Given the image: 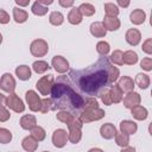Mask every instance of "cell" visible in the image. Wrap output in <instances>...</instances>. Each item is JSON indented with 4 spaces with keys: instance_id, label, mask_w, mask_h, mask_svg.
Segmentation results:
<instances>
[{
    "instance_id": "obj_30",
    "label": "cell",
    "mask_w": 152,
    "mask_h": 152,
    "mask_svg": "<svg viewBox=\"0 0 152 152\" xmlns=\"http://www.w3.org/2000/svg\"><path fill=\"white\" fill-rule=\"evenodd\" d=\"M31 11H32L33 14H36L38 17H42V15H45L48 13V7L44 6L39 0H37V1L33 2L32 7H31Z\"/></svg>"
},
{
    "instance_id": "obj_1",
    "label": "cell",
    "mask_w": 152,
    "mask_h": 152,
    "mask_svg": "<svg viewBox=\"0 0 152 152\" xmlns=\"http://www.w3.org/2000/svg\"><path fill=\"white\" fill-rule=\"evenodd\" d=\"M110 64L107 56H101L94 64L82 70L72 69L64 75L66 82L83 97H100V94L112 84L108 81L107 69Z\"/></svg>"
},
{
    "instance_id": "obj_50",
    "label": "cell",
    "mask_w": 152,
    "mask_h": 152,
    "mask_svg": "<svg viewBox=\"0 0 152 152\" xmlns=\"http://www.w3.org/2000/svg\"><path fill=\"white\" fill-rule=\"evenodd\" d=\"M15 4H17L18 6H23V7H25V6H27V5L30 4V0H26V1H19V0H15Z\"/></svg>"
},
{
    "instance_id": "obj_24",
    "label": "cell",
    "mask_w": 152,
    "mask_h": 152,
    "mask_svg": "<svg viewBox=\"0 0 152 152\" xmlns=\"http://www.w3.org/2000/svg\"><path fill=\"white\" fill-rule=\"evenodd\" d=\"M131 114H132V116H133L135 120L142 121V120H145V119L147 118L148 112H147V109H146L145 107H142V106L139 104V106H135L134 108L131 109Z\"/></svg>"
},
{
    "instance_id": "obj_16",
    "label": "cell",
    "mask_w": 152,
    "mask_h": 152,
    "mask_svg": "<svg viewBox=\"0 0 152 152\" xmlns=\"http://www.w3.org/2000/svg\"><path fill=\"white\" fill-rule=\"evenodd\" d=\"M20 127L23 129H26V131H31L32 128H34L37 126V119L34 115H31V114H26L24 116H21L20 121Z\"/></svg>"
},
{
    "instance_id": "obj_19",
    "label": "cell",
    "mask_w": 152,
    "mask_h": 152,
    "mask_svg": "<svg viewBox=\"0 0 152 152\" xmlns=\"http://www.w3.org/2000/svg\"><path fill=\"white\" fill-rule=\"evenodd\" d=\"M145 19H146V13H145V11H142V10H140V8L134 10V11L129 14V20H131V23L134 24V25H140V24H142V23L145 21Z\"/></svg>"
},
{
    "instance_id": "obj_54",
    "label": "cell",
    "mask_w": 152,
    "mask_h": 152,
    "mask_svg": "<svg viewBox=\"0 0 152 152\" xmlns=\"http://www.w3.org/2000/svg\"><path fill=\"white\" fill-rule=\"evenodd\" d=\"M1 43H2V34L0 33V44H1Z\"/></svg>"
},
{
    "instance_id": "obj_33",
    "label": "cell",
    "mask_w": 152,
    "mask_h": 152,
    "mask_svg": "<svg viewBox=\"0 0 152 152\" xmlns=\"http://www.w3.org/2000/svg\"><path fill=\"white\" fill-rule=\"evenodd\" d=\"M78 11L81 12V14L82 15H86V17H91L94 13H95V7L91 5V4H89V2H83V4H81L78 7Z\"/></svg>"
},
{
    "instance_id": "obj_27",
    "label": "cell",
    "mask_w": 152,
    "mask_h": 152,
    "mask_svg": "<svg viewBox=\"0 0 152 152\" xmlns=\"http://www.w3.org/2000/svg\"><path fill=\"white\" fill-rule=\"evenodd\" d=\"M82 18H83V15L81 14V12L78 11L77 7H72V8L70 10L69 14H68V21H69L70 24H72V25H78V24H81Z\"/></svg>"
},
{
    "instance_id": "obj_37",
    "label": "cell",
    "mask_w": 152,
    "mask_h": 152,
    "mask_svg": "<svg viewBox=\"0 0 152 152\" xmlns=\"http://www.w3.org/2000/svg\"><path fill=\"white\" fill-rule=\"evenodd\" d=\"M114 138H115L116 145L120 146V147H126L129 144V135H127L125 133H121V132L120 133H116Z\"/></svg>"
},
{
    "instance_id": "obj_31",
    "label": "cell",
    "mask_w": 152,
    "mask_h": 152,
    "mask_svg": "<svg viewBox=\"0 0 152 152\" xmlns=\"http://www.w3.org/2000/svg\"><path fill=\"white\" fill-rule=\"evenodd\" d=\"M49 21H50L51 25L59 26V25H62L63 21H64V15H63L61 12H58V11H53V12H51L50 15H49Z\"/></svg>"
},
{
    "instance_id": "obj_53",
    "label": "cell",
    "mask_w": 152,
    "mask_h": 152,
    "mask_svg": "<svg viewBox=\"0 0 152 152\" xmlns=\"http://www.w3.org/2000/svg\"><path fill=\"white\" fill-rule=\"evenodd\" d=\"M88 152H104V151L101 150V148H97V147H93V148H90Z\"/></svg>"
},
{
    "instance_id": "obj_32",
    "label": "cell",
    "mask_w": 152,
    "mask_h": 152,
    "mask_svg": "<svg viewBox=\"0 0 152 152\" xmlns=\"http://www.w3.org/2000/svg\"><path fill=\"white\" fill-rule=\"evenodd\" d=\"M32 69H33V71L37 72V74H44L45 71H48V70L50 69V65H49L48 62H45V61H39V59H38V61L33 62Z\"/></svg>"
},
{
    "instance_id": "obj_43",
    "label": "cell",
    "mask_w": 152,
    "mask_h": 152,
    "mask_svg": "<svg viewBox=\"0 0 152 152\" xmlns=\"http://www.w3.org/2000/svg\"><path fill=\"white\" fill-rule=\"evenodd\" d=\"M100 99H101V101H102L103 104H106V106H110V104H112L110 94H109V88L104 89V90L100 94Z\"/></svg>"
},
{
    "instance_id": "obj_6",
    "label": "cell",
    "mask_w": 152,
    "mask_h": 152,
    "mask_svg": "<svg viewBox=\"0 0 152 152\" xmlns=\"http://www.w3.org/2000/svg\"><path fill=\"white\" fill-rule=\"evenodd\" d=\"M49 51L48 42L44 39H34L30 45V52L34 57H44Z\"/></svg>"
},
{
    "instance_id": "obj_52",
    "label": "cell",
    "mask_w": 152,
    "mask_h": 152,
    "mask_svg": "<svg viewBox=\"0 0 152 152\" xmlns=\"http://www.w3.org/2000/svg\"><path fill=\"white\" fill-rule=\"evenodd\" d=\"M39 1H40V2H42V4L44 5V6H46V7H48L49 5H51V4L53 2L52 0H39Z\"/></svg>"
},
{
    "instance_id": "obj_48",
    "label": "cell",
    "mask_w": 152,
    "mask_h": 152,
    "mask_svg": "<svg viewBox=\"0 0 152 152\" xmlns=\"http://www.w3.org/2000/svg\"><path fill=\"white\" fill-rule=\"evenodd\" d=\"M58 4H59L62 7H72V6H74V1H72V0H68V1H65V0H59Z\"/></svg>"
},
{
    "instance_id": "obj_25",
    "label": "cell",
    "mask_w": 152,
    "mask_h": 152,
    "mask_svg": "<svg viewBox=\"0 0 152 152\" xmlns=\"http://www.w3.org/2000/svg\"><path fill=\"white\" fill-rule=\"evenodd\" d=\"M13 19L15 23L23 24L28 19V13L20 7H14L13 8Z\"/></svg>"
},
{
    "instance_id": "obj_39",
    "label": "cell",
    "mask_w": 152,
    "mask_h": 152,
    "mask_svg": "<svg viewBox=\"0 0 152 152\" xmlns=\"http://www.w3.org/2000/svg\"><path fill=\"white\" fill-rule=\"evenodd\" d=\"M56 118H57V120L58 121H61V122H63V124H65V125H68L75 116L72 115V114H70V113H68V112H62V110H59L57 114H56Z\"/></svg>"
},
{
    "instance_id": "obj_7",
    "label": "cell",
    "mask_w": 152,
    "mask_h": 152,
    "mask_svg": "<svg viewBox=\"0 0 152 152\" xmlns=\"http://www.w3.org/2000/svg\"><path fill=\"white\" fill-rule=\"evenodd\" d=\"M6 107H8L15 113H23L25 110V104L23 100L15 93H12L6 97Z\"/></svg>"
},
{
    "instance_id": "obj_45",
    "label": "cell",
    "mask_w": 152,
    "mask_h": 152,
    "mask_svg": "<svg viewBox=\"0 0 152 152\" xmlns=\"http://www.w3.org/2000/svg\"><path fill=\"white\" fill-rule=\"evenodd\" d=\"M140 66H141L145 71H151V70H152V58H151V57H145V58H142V61L140 62Z\"/></svg>"
},
{
    "instance_id": "obj_51",
    "label": "cell",
    "mask_w": 152,
    "mask_h": 152,
    "mask_svg": "<svg viewBox=\"0 0 152 152\" xmlns=\"http://www.w3.org/2000/svg\"><path fill=\"white\" fill-rule=\"evenodd\" d=\"M120 152H135V148L132 147V146H126V147H124Z\"/></svg>"
},
{
    "instance_id": "obj_8",
    "label": "cell",
    "mask_w": 152,
    "mask_h": 152,
    "mask_svg": "<svg viewBox=\"0 0 152 152\" xmlns=\"http://www.w3.org/2000/svg\"><path fill=\"white\" fill-rule=\"evenodd\" d=\"M25 99H26V102L28 104L30 110H32V112H39L40 110L42 100L34 90H27L25 94Z\"/></svg>"
},
{
    "instance_id": "obj_21",
    "label": "cell",
    "mask_w": 152,
    "mask_h": 152,
    "mask_svg": "<svg viewBox=\"0 0 152 152\" xmlns=\"http://www.w3.org/2000/svg\"><path fill=\"white\" fill-rule=\"evenodd\" d=\"M109 94H110V100H112V103H119L122 101V97H124V93L121 91V89L118 87V84L113 83L110 87H109Z\"/></svg>"
},
{
    "instance_id": "obj_17",
    "label": "cell",
    "mask_w": 152,
    "mask_h": 152,
    "mask_svg": "<svg viewBox=\"0 0 152 152\" xmlns=\"http://www.w3.org/2000/svg\"><path fill=\"white\" fill-rule=\"evenodd\" d=\"M102 25L106 28V31H116V30L120 28L121 23L115 17H107V15H104L103 21H102Z\"/></svg>"
},
{
    "instance_id": "obj_55",
    "label": "cell",
    "mask_w": 152,
    "mask_h": 152,
    "mask_svg": "<svg viewBox=\"0 0 152 152\" xmlns=\"http://www.w3.org/2000/svg\"><path fill=\"white\" fill-rule=\"evenodd\" d=\"M43 152H50V151H43Z\"/></svg>"
},
{
    "instance_id": "obj_4",
    "label": "cell",
    "mask_w": 152,
    "mask_h": 152,
    "mask_svg": "<svg viewBox=\"0 0 152 152\" xmlns=\"http://www.w3.org/2000/svg\"><path fill=\"white\" fill-rule=\"evenodd\" d=\"M104 115H106L104 110L99 107V108H95V109L82 110L81 114L78 115V119L82 124H89V122H93V121L101 120L102 118H104Z\"/></svg>"
},
{
    "instance_id": "obj_34",
    "label": "cell",
    "mask_w": 152,
    "mask_h": 152,
    "mask_svg": "<svg viewBox=\"0 0 152 152\" xmlns=\"http://www.w3.org/2000/svg\"><path fill=\"white\" fill-rule=\"evenodd\" d=\"M31 137H32L33 139H36V140L39 142V141H42V140L45 139V137H46V132H45V129H44L43 127H40V126H36L34 128L31 129Z\"/></svg>"
},
{
    "instance_id": "obj_36",
    "label": "cell",
    "mask_w": 152,
    "mask_h": 152,
    "mask_svg": "<svg viewBox=\"0 0 152 152\" xmlns=\"http://www.w3.org/2000/svg\"><path fill=\"white\" fill-rule=\"evenodd\" d=\"M104 12L107 17H118L119 14V7L116 6V4L113 2H106L104 4Z\"/></svg>"
},
{
    "instance_id": "obj_28",
    "label": "cell",
    "mask_w": 152,
    "mask_h": 152,
    "mask_svg": "<svg viewBox=\"0 0 152 152\" xmlns=\"http://www.w3.org/2000/svg\"><path fill=\"white\" fill-rule=\"evenodd\" d=\"M122 62L127 65H134L138 62V53L133 50H127L122 55Z\"/></svg>"
},
{
    "instance_id": "obj_9",
    "label": "cell",
    "mask_w": 152,
    "mask_h": 152,
    "mask_svg": "<svg viewBox=\"0 0 152 152\" xmlns=\"http://www.w3.org/2000/svg\"><path fill=\"white\" fill-rule=\"evenodd\" d=\"M0 88L8 93V94H12L14 93V89H15V80L14 77L10 74V72H5L1 78H0Z\"/></svg>"
},
{
    "instance_id": "obj_26",
    "label": "cell",
    "mask_w": 152,
    "mask_h": 152,
    "mask_svg": "<svg viewBox=\"0 0 152 152\" xmlns=\"http://www.w3.org/2000/svg\"><path fill=\"white\" fill-rule=\"evenodd\" d=\"M11 118L10 112L6 109V97L0 93V122H6Z\"/></svg>"
},
{
    "instance_id": "obj_10",
    "label": "cell",
    "mask_w": 152,
    "mask_h": 152,
    "mask_svg": "<svg viewBox=\"0 0 152 152\" xmlns=\"http://www.w3.org/2000/svg\"><path fill=\"white\" fill-rule=\"evenodd\" d=\"M68 141V133L65 129L63 128H57L53 133H52V144L55 147L57 148H62L65 146Z\"/></svg>"
},
{
    "instance_id": "obj_38",
    "label": "cell",
    "mask_w": 152,
    "mask_h": 152,
    "mask_svg": "<svg viewBox=\"0 0 152 152\" xmlns=\"http://www.w3.org/2000/svg\"><path fill=\"white\" fill-rule=\"evenodd\" d=\"M109 50H110V46L107 42L104 40H101L96 44V51L100 56H107L109 53Z\"/></svg>"
},
{
    "instance_id": "obj_5",
    "label": "cell",
    "mask_w": 152,
    "mask_h": 152,
    "mask_svg": "<svg viewBox=\"0 0 152 152\" xmlns=\"http://www.w3.org/2000/svg\"><path fill=\"white\" fill-rule=\"evenodd\" d=\"M55 83V80H53V76L52 75H46V76H42L37 83H36V87L38 89V91L44 95V96H48L50 95L51 93V88Z\"/></svg>"
},
{
    "instance_id": "obj_12",
    "label": "cell",
    "mask_w": 152,
    "mask_h": 152,
    "mask_svg": "<svg viewBox=\"0 0 152 152\" xmlns=\"http://www.w3.org/2000/svg\"><path fill=\"white\" fill-rule=\"evenodd\" d=\"M141 102V97H140V94L135 93V91H131V93H127V95L124 97V106L128 109H132L134 108L135 106H139Z\"/></svg>"
},
{
    "instance_id": "obj_14",
    "label": "cell",
    "mask_w": 152,
    "mask_h": 152,
    "mask_svg": "<svg viewBox=\"0 0 152 152\" xmlns=\"http://www.w3.org/2000/svg\"><path fill=\"white\" fill-rule=\"evenodd\" d=\"M118 87L121 89L122 93H131L134 91V81L128 76H121L118 81Z\"/></svg>"
},
{
    "instance_id": "obj_23",
    "label": "cell",
    "mask_w": 152,
    "mask_h": 152,
    "mask_svg": "<svg viewBox=\"0 0 152 152\" xmlns=\"http://www.w3.org/2000/svg\"><path fill=\"white\" fill-rule=\"evenodd\" d=\"M15 75L21 81H27L31 78V69L28 65H19L15 68Z\"/></svg>"
},
{
    "instance_id": "obj_40",
    "label": "cell",
    "mask_w": 152,
    "mask_h": 152,
    "mask_svg": "<svg viewBox=\"0 0 152 152\" xmlns=\"http://www.w3.org/2000/svg\"><path fill=\"white\" fill-rule=\"evenodd\" d=\"M95 108H99L97 100L95 97H86L82 110H89V109H95Z\"/></svg>"
},
{
    "instance_id": "obj_18",
    "label": "cell",
    "mask_w": 152,
    "mask_h": 152,
    "mask_svg": "<svg viewBox=\"0 0 152 152\" xmlns=\"http://www.w3.org/2000/svg\"><path fill=\"white\" fill-rule=\"evenodd\" d=\"M138 131V125L132 120H124L120 122V132L127 135L134 134Z\"/></svg>"
},
{
    "instance_id": "obj_47",
    "label": "cell",
    "mask_w": 152,
    "mask_h": 152,
    "mask_svg": "<svg viewBox=\"0 0 152 152\" xmlns=\"http://www.w3.org/2000/svg\"><path fill=\"white\" fill-rule=\"evenodd\" d=\"M10 21V15L5 10L0 8V24H7Z\"/></svg>"
},
{
    "instance_id": "obj_44",
    "label": "cell",
    "mask_w": 152,
    "mask_h": 152,
    "mask_svg": "<svg viewBox=\"0 0 152 152\" xmlns=\"http://www.w3.org/2000/svg\"><path fill=\"white\" fill-rule=\"evenodd\" d=\"M51 110V100L49 97H45L42 100V106H40V113H48Z\"/></svg>"
},
{
    "instance_id": "obj_11",
    "label": "cell",
    "mask_w": 152,
    "mask_h": 152,
    "mask_svg": "<svg viewBox=\"0 0 152 152\" xmlns=\"http://www.w3.org/2000/svg\"><path fill=\"white\" fill-rule=\"evenodd\" d=\"M51 64L58 74H64L69 70V62L63 56H55L51 61Z\"/></svg>"
},
{
    "instance_id": "obj_20",
    "label": "cell",
    "mask_w": 152,
    "mask_h": 152,
    "mask_svg": "<svg viewBox=\"0 0 152 152\" xmlns=\"http://www.w3.org/2000/svg\"><path fill=\"white\" fill-rule=\"evenodd\" d=\"M89 28H90V33H91L94 37H96V38H103V37L106 36V33H107L106 28L103 27L102 23H100V21L91 23Z\"/></svg>"
},
{
    "instance_id": "obj_49",
    "label": "cell",
    "mask_w": 152,
    "mask_h": 152,
    "mask_svg": "<svg viewBox=\"0 0 152 152\" xmlns=\"http://www.w3.org/2000/svg\"><path fill=\"white\" fill-rule=\"evenodd\" d=\"M116 6H121V7H128L129 6V1H122V0H118Z\"/></svg>"
},
{
    "instance_id": "obj_3",
    "label": "cell",
    "mask_w": 152,
    "mask_h": 152,
    "mask_svg": "<svg viewBox=\"0 0 152 152\" xmlns=\"http://www.w3.org/2000/svg\"><path fill=\"white\" fill-rule=\"evenodd\" d=\"M66 126H68V129H69L68 140L72 144L80 142L81 139H82V126H83V124L80 121V119L75 116Z\"/></svg>"
},
{
    "instance_id": "obj_46",
    "label": "cell",
    "mask_w": 152,
    "mask_h": 152,
    "mask_svg": "<svg viewBox=\"0 0 152 152\" xmlns=\"http://www.w3.org/2000/svg\"><path fill=\"white\" fill-rule=\"evenodd\" d=\"M142 51L147 55H151L152 53V39L151 38H147L144 43H142Z\"/></svg>"
},
{
    "instance_id": "obj_13",
    "label": "cell",
    "mask_w": 152,
    "mask_h": 152,
    "mask_svg": "<svg viewBox=\"0 0 152 152\" xmlns=\"http://www.w3.org/2000/svg\"><path fill=\"white\" fill-rule=\"evenodd\" d=\"M125 39L131 46H137L141 40V33L137 28H129L125 34Z\"/></svg>"
},
{
    "instance_id": "obj_41",
    "label": "cell",
    "mask_w": 152,
    "mask_h": 152,
    "mask_svg": "<svg viewBox=\"0 0 152 152\" xmlns=\"http://www.w3.org/2000/svg\"><path fill=\"white\" fill-rule=\"evenodd\" d=\"M122 55L124 52L121 50H114L110 55V61L114 63V64H118V65H122L124 62H122Z\"/></svg>"
},
{
    "instance_id": "obj_15",
    "label": "cell",
    "mask_w": 152,
    "mask_h": 152,
    "mask_svg": "<svg viewBox=\"0 0 152 152\" xmlns=\"http://www.w3.org/2000/svg\"><path fill=\"white\" fill-rule=\"evenodd\" d=\"M116 133H118V132H116L115 126H114L113 124H110V122L103 124V125L100 127V134H101V137H102L103 139H107V140L113 139Z\"/></svg>"
},
{
    "instance_id": "obj_35",
    "label": "cell",
    "mask_w": 152,
    "mask_h": 152,
    "mask_svg": "<svg viewBox=\"0 0 152 152\" xmlns=\"http://www.w3.org/2000/svg\"><path fill=\"white\" fill-rule=\"evenodd\" d=\"M107 74H108V81L110 84H113L120 76V71L116 66H114L113 64H109L108 65V69H107Z\"/></svg>"
},
{
    "instance_id": "obj_22",
    "label": "cell",
    "mask_w": 152,
    "mask_h": 152,
    "mask_svg": "<svg viewBox=\"0 0 152 152\" xmlns=\"http://www.w3.org/2000/svg\"><path fill=\"white\" fill-rule=\"evenodd\" d=\"M38 145H39V142L36 139H33L31 135L30 137H25L23 139V141H21L23 148L25 151H27V152H34L38 148Z\"/></svg>"
},
{
    "instance_id": "obj_42",
    "label": "cell",
    "mask_w": 152,
    "mask_h": 152,
    "mask_svg": "<svg viewBox=\"0 0 152 152\" xmlns=\"http://www.w3.org/2000/svg\"><path fill=\"white\" fill-rule=\"evenodd\" d=\"M12 140V133L7 128H0V142L8 144Z\"/></svg>"
},
{
    "instance_id": "obj_2",
    "label": "cell",
    "mask_w": 152,
    "mask_h": 152,
    "mask_svg": "<svg viewBox=\"0 0 152 152\" xmlns=\"http://www.w3.org/2000/svg\"><path fill=\"white\" fill-rule=\"evenodd\" d=\"M51 110H62L72 114L78 118L83 109L86 97L81 96L64 78V76L57 77L55 81L51 93Z\"/></svg>"
},
{
    "instance_id": "obj_29",
    "label": "cell",
    "mask_w": 152,
    "mask_h": 152,
    "mask_svg": "<svg viewBox=\"0 0 152 152\" xmlns=\"http://www.w3.org/2000/svg\"><path fill=\"white\" fill-rule=\"evenodd\" d=\"M134 84H137L141 89H147L150 86V77L146 74H138L134 80Z\"/></svg>"
}]
</instances>
